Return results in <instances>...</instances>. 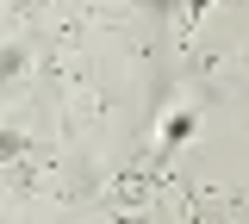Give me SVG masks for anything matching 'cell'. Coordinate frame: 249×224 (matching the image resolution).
<instances>
[{"label": "cell", "mask_w": 249, "mask_h": 224, "mask_svg": "<svg viewBox=\"0 0 249 224\" xmlns=\"http://www.w3.org/2000/svg\"><path fill=\"white\" fill-rule=\"evenodd\" d=\"M187 131H193V112H175V119H168V125H162V137H168V143H181Z\"/></svg>", "instance_id": "obj_1"}, {"label": "cell", "mask_w": 249, "mask_h": 224, "mask_svg": "<svg viewBox=\"0 0 249 224\" xmlns=\"http://www.w3.org/2000/svg\"><path fill=\"white\" fill-rule=\"evenodd\" d=\"M206 6H212V0H187V13H206Z\"/></svg>", "instance_id": "obj_2"}]
</instances>
